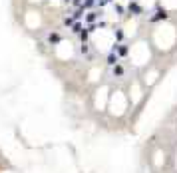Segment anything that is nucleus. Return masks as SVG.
I'll list each match as a JSON object with an SVG mask.
<instances>
[{
  "mask_svg": "<svg viewBox=\"0 0 177 173\" xmlns=\"http://www.w3.org/2000/svg\"><path fill=\"white\" fill-rule=\"evenodd\" d=\"M116 54H117V56H121V58H125L129 54V48L125 44H117L116 46Z\"/></svg>",
  "mask_w": 177,
  "mask_h": 173,
  "instance_id": "1",
  "label": "nucleus"
},
{
  "mask_svg": "<svg viewBox=\"0 0 177 173\" xmlns=\"http://www.w3.org/2000/svg\"><path fill=\"white\" fill-rule=\"evenodd\" d=\"M70 30H72V32H74V34H80V32H82V30H84V26H82V22H80V20H78V22H76V20H74V24H70Z\"/></svg>",
  "mask_w": 177,
  "mask_h": 173,
  "instance_id": "2",
  "label": "nucleus"
},
{
  "mask_svg": "<svg viewBox=\"0 0 177 173\" xmlns=\"http://www.w3.org/2000/svg\"><path fill=\"white\" fill-rule=\"evenodd\" d=\"M106 62H108V66H116L117 64V54L116 52H109L108 58H106Z\"/></svg>",
  "mask_w": 177,
  "mask_h": 173,
  "instance_id": "3",
  "label": "nucleus"
},
{
  "mask_svg": "<svg viewBox=\"0 0 177 173\" xmlns=\"http://www.w3.org/2000/svg\"><path fill=\"white\" fill-rule=\"evenodd\" d=\"M129 12H133V14H141L143 8L137 6V2H132V4H129Z\"/></svg>",
  "mask_w": 177,
  "mask_h": 173,
  "instance_id": "4",
  "label": "nucleus"
},
{
  "mask_svg": "<svg viewBox=\"0 0 177 173\" xmlns=\"http://www.w3.org/2000/svg\"><path fill=\"white\" fill-rule=\"evenodd\" d=\"M62 40V36L58 34V32H52V34H50V42H52V44H56V42H60Z\"/></svg>",
  "mask_w": 177,
  "mask_h": 173,
  "instance_id": "5",
  "label": "nucleus"
},
{
  "mask_svg": "<svg viewBox=\"0 0 177 173\" xmlns=\"http://www.w3.org/2000/svg\"><path fill=\"white\" fill-rule=\"evenodd\" d=\"M96 18H98V14H96V12H88V14H86V22H94Z\"/></svg>",
  "mask_w": 177,
  "mask_h": 173,
  "instance_id": "6",
  "label": "nucleus"
},
{
  "mask_svg": "<svg viewBox=\"0 0 177 173\" xmlns=\"http://www.w3.org/2000/svg\"><path fill=\"white\" fill-rule=\"evenodd\" d=\"M113 74L116 76H124V68H121V66H116V68H113Z\"/></svg>",
  "mask_w": 177,
  "mask_h": 173,
  "instance_id": "7",
  "label": "nucleus"
},
{
  "mask_svg": "<svg viewBox=\"0 0 177 173\" xmlns=\"http://www.w3.org/2000/svg\"><path fill=\"white\" fill-rule=\"evenodd\" d=\"M116 38H117V40H124V32H121V30H116Z\"/></svg>",
  "mask_w": 177,
  "mask_h": 173,
  "instance_id": "8",
  "label": "nucleus"
}]
</instances>
